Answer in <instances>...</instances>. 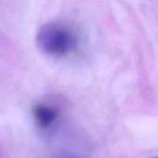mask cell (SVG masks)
<instances>
[{
    "label": "cell",
    "instance_id": "cell-1",
    "mask_svg": "<svg viewBox=\"0 0 158 158\" xmlns=\"http://www.w3.org/2000/svg\"><path fill=\"white\" fill-rule=\"evenodd\" d=\"M38 47L45 54L61 57L71 53L78 44L76 33L61 23H47L42 26L36 35Z\"/></svg>",
    "mask_w": 158,
    "mask_h": 158
},
{
    "label": "cell",
    "instance_id": "cell-2",
    "mask_svg": "<svg viewBox=\"0 0 158 158\" xmlns=\"http://www.w3.org/2000/svg\"><path fill=\"white\" fill-rule=\"evenodd\" d=\"M32 116L38 128L45 131L52 128L56 122L59 118V110L50 104L41 103L33 106Z\"/></svg>",
    "mask_w": 158,
    "mask_h": 158
},
{
    "label": "cell",
    "instance_id": "cell-3",
    "mask_svg": "<svg viewBox=\"0 0 158 158\" xmlns=\"http://www.w3.org/2000/svg\"><path fill=\"white\" fill-rule=\"evenodd\" d=\"M55 158H83L81 157V156L77 155V154H73L70 152H63L60 154H57Z\"/></svg>",
    "mask_w": 158,
    "mask_h": 158
},
{
    "label": "cell",
    "instance_id": "cell-4",
    "mask_svg": "<svg viewBox=\"0 0 158 158\" xmlns=\"http://www.w3.org/2000/svg\"><path fill=\"white\" fill-rule=\"evenodd\" d=\"M153 158H158V156H157V157H153Z\"/></svg>",
    "mask_w": 158,
    "mask_h": 158
}]
</instances>
